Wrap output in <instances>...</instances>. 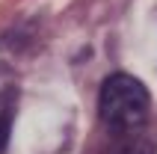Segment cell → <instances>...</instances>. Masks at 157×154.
Instances as JSON below:
<instances>
[{
    "mask_svg": "<svg viewBox=\"0 0 157 154\" xmlns=\"http://www.w3.org/2000/svg\"><path fill=\"white\" fill-rule=\"evenodd\" d=\"M98 113H101V121L107 125L110 133L128 137V133H136V130L148 121L151 95L136 77L116 71V74H110L104 80V86H101Z\"/></svg>",
    "mask_w": 157,
    "mask_h": 154,
    "instance_id": "cell-1",
    "label": "cell"
},
{
    "mask_svg": "<svg viewBox=\"0 0 157 154\" xmlns=\"http://www.w3.org/2000/svg\"><path fill=\"white\" fill-rule=\"evenodd\" d=\"M9 137H12V113L3 110V113H0V154H6Z\"/></svg>",
    "mask_w": 157,
    "mask_h": 154,
    "instance_id": "cell-2",
    "label": "cell"
},
{
    "mask_svg": "<svg viewBox=\"0 0 157 154\" xmlns=\"http://www.w3.org/2000/svg\"><path fill=\"white\" fill-rule=\"evenodd\" d=\"M151 142H131V145H124L119 154H151Z\"/></svg>",
    "mask_w": 157,
    "mask_h": 154,
    "instance_id": "cell-3",
    "label": "cell"
}]
</instances>
